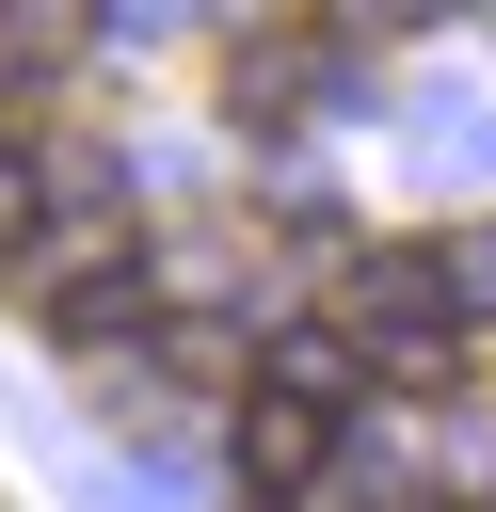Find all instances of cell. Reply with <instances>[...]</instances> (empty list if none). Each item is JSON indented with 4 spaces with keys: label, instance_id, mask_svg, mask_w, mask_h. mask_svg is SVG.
I'll return each instance as SVG.
<instances>
[{
    "label": "cell",
    "instance_id": "obj_1",
    "mask_svg": "<svg viewBox=\"0 0 496 512\" xmlns=\"http://www.w3.org/2000/svg\"><path fill=\"white\" fill-rule=\"evenodd\" d=\"M336 416H352V400H320V384H288V368H272V384L224 416V448H240V480H320Z\"/></svg>",
    "mask_w": 496,
    "mask_h": 512
},
{
    "label": "cell",
    "instance_id": "obj_2",
    "mask_svg": "<svg viewBox=\"0 0 496 512\" xmlns=\"http://www.w3.org/2000/svg\"><path fill=\"white\" fill-rule=\"evenodd\" d=\"M64 48H80V16H64V0H0V80H48Z\"/></svg>",
    "mask_w": 496,
    "mask_h": 512
}]
</instances>
